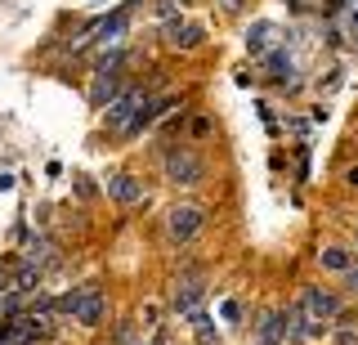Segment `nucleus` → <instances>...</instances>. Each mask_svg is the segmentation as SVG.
Wrapping results in <instances>:
<instances>
[{
    "label": "nucleus",
    "instance_id": "f257e3e1",
    "mask_svg": "<svg viewBox=\"0 0 358 345\" xmlns=\"http://www.w3.org/2000/svg\"><path fill=\"white\" fill-rule=\"evenodd\" d=\"M166 180H171V184H201V180H206V166H201L197 153L171 148V153H166Z\"/></svg>",
    "mask_w": 358,
    "mask_h": 345
},
{
    "label": "nucleus",
    "instance_id": "f03ea898",
    "mask_svg": "<svg viewBox=\"0 0 358 345\" xmlns=\"http://www.w3.org/2000/svg\"><path fill=\"white\" fill-rule=\"evenodd\" d=\"M201 225H206L201 206H171V216H166V229H171V238H175V242H188Z\"/></svg>",
    "mask_w": 358,
    "mask_h": 345
},
{
    "label": "nucleus",
    "instance_id": "7ed1b4c3",
    "mask_svg": "<svg viewBox=\"0 0 358 345\" xmlns=\"http://www.w3.org/2000/svg\"><path fill=\"white\" fill-rule=\"evenodd\" d=\"M143 104H148V94H143V90H126V94H117V99L108 104V126L126 130V126H130V117L139 113Z\"/></svg>",
    "mask_w": 358,
    "mask_h": 345
},
{
    "label": "nucleus",
    "instance_id": "20e7f679",
    "mask_svg": "<svg viewBox=\"0 0 358 345\" xmlns=\"http://www.w3.org/2000/svg\"><path fill=\"white\" fill-rule=\"evenodd\" d=\"M201 296H206V283H201V274H184L175 283V314H193L201 305Z\"/></svg>",
    "mask_w": 358,
    "mask_h": 345
},
{
    "label": "nucleus",
    "instance_id": "39448f33",
    "mask_svg": "<svg viewBox=\"0 0 358 345\" xmlns=\"http://www.w3.org/2000/svg\"><path fill=\"white\" fill-rule=\"evenodd\" d=\"M126 27H130V5H121L112 18H99V23L90 27L85 41H121V36H126Z\"/></svg>",
    "mask_w": 358,
    "mask_h": 345
},
{
    "label": "nucleus",
    "instance_id": "423d86ee",
    "mask_svg": "<svg viewBox=\"0 0 358 345\" xmlns=\"http://www.w3.org/2000/svg\"><path fill=\"white\" fill-rule=\"evenodd\" d=\"M300 305H305V309H309V314L318 318V323H322V318H336V314H341V300H336V296L327 292V287H309Z\"/></svg>",
    "mask_w": 358,
    "mask_h": 345
},
{
    "label": "nucleus",
    "instance_id": "0eeeda50",
    "mask_svg": "<svg viewBox=\"0 0 358 345\" xmlns=\"http://www.w3.org/2000/svg\"><path fill=\"white\" fill-rule=\"evenodd\" d=\"M41 337H45V314H22V318L9 323V341L14 345H31Z\"/></svg>",
    "mask_w": 358,
    "mask_h": 345
},
{
    "label": "nucleus",
    "instance_id": "6e6552de",
    "mask_svg": "<svg viewBox=\"0 0 358 345\" xmlns=\"http://www.w3.org/2000/svg\"><path fill=\"white\" fill-rule=\"evenodd\" d=\"M76 323H85V328H99V323H103V292H99V287H85V292H81Z\"/></svg>",
    "mask_w": 358,
    "mask_h": 345
},
{
    "label": "nucleus",
    "instance_id": "1a4fd4ad",
    "mask_svg": "<svg viewBox=\"0 0 358 345\" xmlns=\"http://www.w3.org/2000/svg\"><path fill=\"white\" fill-rule=\"evenodd\" d=\"M171 108H175V99H162V104H152V99H148V104H143V108H139V113H134V117H130V126H126V135H139V130H148V126H152V121H157V117H166V113H171Z\"/></svg>",
    "mask_w": 358,
    "mask_h": 345
},
{
    "label": "nucleus",
    "instance_id": "9d476101",
    "mask_svg": "<svg viewBox=\"0 0 358 345\" xmlns=\"http://www.w3.org/2000/svg\"><path fill=\"white\" fill-rule=\"evenodd\" d=\"M108 193L117 197L121 206H134V202H143V184L134 180V175H112V180H108Z\"/></svg>",
    "mask_w": 358,
    "mask_h": 345
},
{
    "label": "nucleus",
    "instance_id": "9b49d317",
    "mask_svg": "<svg viewBox=\"0 0 358 345\" xmlns=\"http://www.w3.org/2000/svg\"><path fill=\"white\" fill-rule=\"evenodd\" d=\"M166 41H171V45L175 50H197L201 45V36H206V31H201V27H184V23H175V18H166Z\"/></svg>",
    "mask_w": 358,
    "mask_h": 345
},
{
    "label": "nucleus",
    "instance_id": "f8f14e48",
    "mask_svg": "<svg viewBox=\"0 0 358 345\" xmlns=\"http://www.w3.org/2000/svg\"><path fill=\"white\" fill-rule=\"evenodd\" d=\"M282 341H287V314L273 309V314H264V323H260V345H282Z\"/></svg>",
    "mask_w": 358,
    "mask_h": 345
},
{
    "label": "nucleus",
    "instance_id": "ddd939ff",
    "mask_svg": "<svg viewBox=\"0 0 358 345\" xmlns=\"http://www.w3.org/2000/svg\"><path fill=\"white\" fill-rule=\"evenodd\" d=\"M112 94H117V72H103V68H99L94 72V85H90V104L103 108V104H112Z\"/></svg>",
    "mask_w": 358,
    "mask_h": 345
},
{
    "label": "nucleus",
    "instance_id": "4468645a",
    "mask_svg": "<svg viewBox=\"0 0 358 345\" xmlns=\"http://www.w3.org/2000/svg\"><path fill=\"white\" fill-rule=\"evenodd\" d=\"M273 36H278V27L260 18V23H251V27H246V50H251V54H264L268 45H273Z\"/></svg>",
    "mask_w": 358,
    "mask_h": 345
},
{
    "label": "nucleus",
    "instance_id": "2eb2a0df",
    "mask_svg": "<svg viewBox=\"0 0 358 345\" xmlns=\"http://www.w3.org/2000/svg\"><path fill=\"white\" fill-rule=\"evenodd\" d=\"M264 76H273V81L291 85V54H287V50H273V54H264Z\"/></svg>",
    "mask_w": 358,
    "mask_h": 345
},
{
    "label": "nucleus",
    "instance_id": "dca6fc26",
    "mask_svg": "<svg viewBox=\"0 0 358 345\" xmlns=\"http://www.w3.org/2000/svg\"><path fill=\"white\" fill-rule=\"evenodd\" d=\"M318 260L327 265V269H341V274H350V265H354V260H350V251H341V247H322V251H318Z\"/></svg>",
    "mask_w": 358,
    "mask_h": 345
},
{
    "label": "nucleus",
    "instance_id": "f3484780",
    "mask_svg": "<svg viewBox=\"0 0 358 345\" xmlns=\"http://www.w3.org/2000/svg\"><path fill=\"white\" fill-rule=\"evenodd\" d=\"M9 292H14V269H9V265H0V300H5Z\"/></svg>",
    "mask_w": 358,
    "mask_h": 345
},
{
    "label": "nucleus",
    "instance_id": "a211bd4d",
    "mask_svg": "<svg viewBox=\"0 0 358 345\" xmlns=\"http://www.w3.org/2000/svg\"><path fill=\"white\" fill-rule=\"evenodd\" d=\"M345 31H350V45L358 50V9H350V14H345Z\"/></svg>",
    "mask_w": 358,
    "mask_h": 345
},
{
    "label": "nucleus",
    "instance_id": "6ab92c4d",
    "mask_svg": "<svg viewBox=\"0 0 358 345\" xmlns=\"http://www.w3.org/2000/svg\"><path fill=\"white\" fill-rule=\"evenodd\" d=\"M336 345H358V332L354 328H341V332H336Z\"/></svg>",
    "mask_w": 358,
    "mask_h": 345
},
{
    "label": "nucleus",
    "instance_id": "aec40b11",
    "mask_svg": "<svg viewBox=\"0 0 358 345\" xmlns=\"http://www.w3.org/2000/svg\"><path fill=\"white\" fill-rule=\"evenodd\" d=\"M224 318H229V323L242 318V305H238V300H224Z\"/></svg>",
    "mask_w": 358,
    "mask_h": 345
},
{
    "label": "nucleus",
    "instance_id": "412c9836",
    "mask_svg": "<svg viewBox=\"0 0 358 345\" xmlns=\"http://www.w3.org/2000/svg\"><path fill=\"white\" fill-rule=\"evenodd\" d=\"M350 287L358 292V265H350Z\"/></svg>",
    "mask_w": 358,
    "mask_h": 345
},
{
    "label": "nucleus",
    "instance_id": "4be33fe9",
    "mask_svg": "<svg viewBox=\"0 0 358 345\" xmlns=\"http://www.w3.org/2000/svg\"><path fill=\"white\" fill-rule=\"evenodd\" d=\"M345 180H350V184L358 188V166H354V171H350V175H345Z\"/></svg>",
    "mask_w": 358,
    "mask_h": 345
},
{
    "label": "nucleus",
    "instance_id": "5701e85b",
    "mask_svg": "<svg viewBox=\"0 0 358 345\" xmlns=\"http://www.w3.org/2000/svg\"><path fill=\"white\" fill-rule=\"evenodd\" d=\"M224 9H242V0H224Z\"/></svg>",
    "mask_w": 358,
    "mask_h": 345
},
{
    "label": "nucleus",
    "instance_id": "b1692460",
    "mask_svg": "<svg viewBox=\"0 0 358 345\" xmlns=\"http://www.w3.org/2000/svg\"><path fill=\"white\" fill-rule=\"evenodd\" d=\"M148 345H162V337H152V341H148Z\"/></svg>",
    "mask_w": 358,
    "mask_h": 345
},
{
    "label": "nucleus",
    "instance_id": "393cba45",
    "mask_svg": "<svg viewBox=\"0 0 358 345\" xmlns=\"http://www.w3.org/2000/svg\"><path fill=\"white\" fill-rule=\"evenodd\" d=\"M179 5H188V0H179Z\"/></svg>",
    "mask_w": 358,
    "mask_h": 345
}]
</instances>
